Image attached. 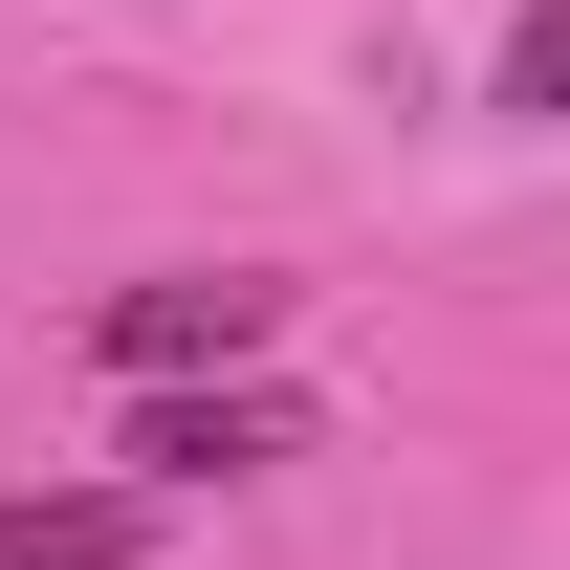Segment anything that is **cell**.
I'll use <instances>...</instances> for the list:
<instances>
[{"label": "cell", "instance_id": "7a4b0ae2", "mask_svg": "<svg viewBox=\"0 0 570 570\" xmlns=\"http://www.w3.org/2000/svg\"><path fill=\"white\" fill-rule=\"evenodd\" d=\"M264 461H307V417H285L264 373H198V395H132V504H176V483H264Z\"/></svg>", "mask_w": 570, "mask_h": 570}, {"label": "cell", "instance_id": "3957f363", "mask_svg": "<svg viewBox=\"0 0 570 570\" xmlns=\"http://www.w3.org/2000/svg\"><path fill=\"white\" fill-rule=\"evenodd\" d=\"M154 549V504L132 483H67V504H0V570H132Z\"/></svg>", "mask_w": 570, "mask_h": 570}, {"label": "cell", "instance_id": "6da1fadb", "mask_svg": "<svg viewBox=\"0 0 570 570\" xmlns=\"http://www.w3.org/2000/svg\"><path fill=\"white\" fill-rule=\"evenodd\" d=\"M264 330H285V285H264V264H176V285H110V307H88V373L198 395V373H242Z\"/></svg>", "mask_w": 570, "mask_h": 570}]
</instances>
